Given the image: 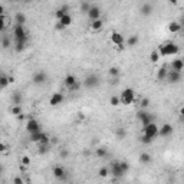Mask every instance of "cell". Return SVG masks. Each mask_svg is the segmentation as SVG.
I'll use <instances>...</instances> for the list:
<instances>
[{"instance_id": "obj_1", "label": "cell", "mask_w": 184, "mask_h": 184, "mask_svg": "<svg viewBox=\"0 0 184 184\" xmlns=\"http://www.w3.org/2000/svg\"><path fill=\"white\" fill-rule=\"evenodd\" d=\"M157 51L160 53V56H175L180 52V47L173 42H164L158 45Z\"/></svg>"}, {"instance_id": "obj_2", "label": "cell", "mask_w": 184, "mask_h": 184, "mask_svg": "<svg viewBox=\"0 0 184 184\" xmlns=\"http://www.w3.org/2000/svg\"><path fill=\"white\" fill-rule=\"evenodd\" d=\"M137 119L142 124V127H147L151 122H154V115L150 114L147 109H140L137 112Z\"/></svg>"}, {"instance_id": "obj_3", "label": "cell", "mask_w": 184, "mask_h": 184, "mask_svg": "<svg viewBox=\"0 0 184 184\" xmlns=\"http://www.w3.org/2000/svg\"><path fill=\"white\" fill-rule=\"evenodd\" d=\"M119 98H121V104L131 105L132 102L135 101V91L131 89V88H125V89L121 92Z\"/></svg>"}, {"instance_id": "obj_4", "label": "cell", "mask_w": 184, "mask_h": 184, "mask_svg": "<svg viewBox=\"0 0 184 184\" xmlns=\"http://www.w3.org/2000/svg\"><path fill=\"white\" fill-rule=\"evenodd\" d=\"M158 132H160V128H158V125L156 122H151L147 127H142V134L147 135V137H150L151 140H156L158 137Z\"/></svg>"}, {"instance_id": "obj_5", "label": "cell", "mask_w": 184, "mask_h": 184, "mask_svg": "<svg viewBox=\"0 0 184 184\" xmlns=\"http://www.w3.org/2000/svg\"><path fill=\"white\" fill-rule=\"evenodd\" d=\"M52 173H53V177L58 178L59 181H65V180H68V175H69V173H68L62 165H55Z\"/></svg>"}, {"instance_id": "obj_6", "label": "cell", "mask_w": 184, "mask_h": 184, "mask_svg": "<svg viewBox=\"0 0 184 184\" xmlns=\"http://www.w3.org/2000/svg\"><path fill=\"white\" fill-rule=\"evenodd\" d=\"M26 131L29 134H35V132L42 131V127H40V122H39L36 118H30L26 122Z\"/></svg>"}, {"instance_id": "obj_7", "label": "cell", "mask_w": 184, "mask_h": 184, "mask_svg": "<svg viewBox=\"0 0 184 184\" xmlns=\"http://www.w3.org/2000/svg\"><path fill=\"white\" fill-rule=\"evenodd\" d=\"M109 171H111V174H112L115 178H121V177L125 175V173H124L119 161H112V164H111V170Z\"/></svg>"}, {"instance_id": "obj_8", "label": "cell", "mask_w": 184, "mask_h": 184, "mask_svg": "<svg viewBox=\"0 0 184 184\" xmlns=\"http://www.w3.org/2000/svg\"><path fill=\"white\" fill-rule=\"evenodd\" d=\"M84 85L86 88H96L99 85V76L95 75V73H89V75L86 76L85 79H84Z\"/></svg>"}, {"instance_id": "obj_9", "label": "cell", "mask_w": 184, "mask_h": 184, "mask_svg": "<svg viewBox=\"0 0 184 184\" xmlns=\"http://www.w3.org/2000/svg\"><path fill=\"white\" fill-rule=\"evenodd\" d=\"M111 42L115 46H118V49H122L124 43H125V39H124V36L119 32H112L111 33Z\"/></svg>"}, {"instance_id": "obj_10", "label": "cell", "mask_w": 184, "mask_h": 184, "mask_svg": "<svg viewBox=\"0 0 184 184\" xmlns=\"http://www.w3.org/2000/svg\"><path fill=\"white\" fill-rule=\"evenodd\" d=\"M63 99H65V96H63L62 92H55V94H52V96L49 98V105H51V107H58V105H61L62 102H63Z\"/></svg>"}, {"instance_id": "obj_11", "label": "cell", "mask_w": 184, "mask_h": 184, "mask_svg": "<svg viewBox=\"0 0 184 184\" xmlns=\"http://www.w3.org/2000/svg\"><path fill=\"white\" fill-rule=\"evenodd\" d=\"M174 132V128H173V125L171 124H164V125H161L160 128V132H158V137H170L171 134Z\"/></svg>"}, {"instance_id": "obj_12", "label": "cell", "mask_w": 184, "mask_h": 184, "mask_svg": "<svg viewBox=\"0 0 184 184\" xmlns=\"http://www.w3.org/2000/svg\"><path fill=\"white\" fill-rule=\"evenodd\" d=\"M88 17L91 19V22L101 19V7H99V6H92L91 10L88 12Z\"/></svg>"}, {"instance_id": "obj_13", "label": "cell", "mask_w": 184, "mask_h": 184, "mask_svg": "<svg viewBox=\"0 0 184 184\" xmlns=\"http://www.w3.org/2000/svg\"><path fill=\"white\" fill-rule=\"evenodd\" d=\"M181 73L180 72H175V71H168V73H167V81L170 82V84H178L180 81H181Z\"/></svg>"}, {"instance_id": "obj_14", "label": "cell", "mask_w": 184, "mask_h": 184, "mask_svg": "<svg viewBox=\"0 0 184 184\" xmlns=\"http://www.w3.org/2000/svg\"><path fill=\"white\" fill-rule=\"evenodd\" d=\"M46 81H47V75L45 72H36L33 75V84L35 85H43Z\"/></svg>"}, {"instance_id": "obj_15", "label": "cell", "mask_w": 184, "mask_h": 184, "mask_svg": "<svg viewBox=\"0 0 184 184\" xmlns=\"http://www.w3.org/2000/svg\"><path fill=\"white\" fill-rule=\"evenodd\" d=\"M78 82H79V81H78V78H76L75 75H72V73H69V75H66V76H65V79H63V84H65L66 89H69L71 86L76 85Z\"/></svg>"}, {"instance_id": "obj_16", "label": "cell", "mask_w": 184, "mask_h": 184, "mask_svg": "<svg viewBox=\"0 0 184 184\" xmlns=\"http://www.w3.org/2000/svg\"><path fill=\"white\" fill-rule=\"evenodd\" d=\"M171 71H175V72H183L184 69V61L183 59H174V61L171 62Z\"/></svg>"}, {"instance_id": "obj_17", "label": "cell", "mask_w": 184, "mask_h": 184, "mask_svg": "<svg viewBox=\"0 0 184 184\" xmlns=\"http://www.w3.org/2000/svg\"><path fill=\"white\" fill-rule=\"evenodd\" d=\"M66 14H69V6H62V7H59V9L55 12V17H56V20L59 22V20L63 17V16H66Z\"/></svg>"}, {"instance_id": "obj_18", "label": "cell", "mask_w": 184, "mask_h": 184, "mask_svg": "<svg viewBox=\"0 0 184 184\" xmlns=\"http://www.w3.org/2000/svg\"><path fill=\"white\" fill-rule=\"evenodd\" d=\"M10 101H12V105H20L22 101H23V96H22V94L19 91H14V92H12Z\"/></svg>"}, {"instance_id": "obj_19", "label": "cell", "mask_w": 184, "mask_h": 184, "mask_svg": "<svg viewBox=\"0 0 184 184\" xmlns=\"http://www.w3.org/2000/svg\"><path fill=\"white\" fill-rule=\"evenodd\" d=\"M91 30L92 32H99L101 29L104 28V20L102 19H98V20H94V22H91Z\"/></svg>"}, {"instance_id": "obj_20", "label": "cell", "mask_w": 184, "mask_h": 184, "mask_svg": "<svg viewBox=\"0 0 184 184\" xmlns=\"http://www.w3.org/2000/svg\"><path fill=\"white\" fill-rule=\"evenodd\" d=\"M152 9H154V6H152L151 3H144V5L141 6L140 12H141L142 16H150V14L152 13Z\"/></svg>"}, {"instance_id": "obj_21", "label": "cell", "mask_w": 184, "mask_h": 184, "mask_svg": "<svg viewBox=\"0 0 184 184\" xmlns=\"http://www.w3.org/2000/svg\"><path fill=\"white\" fill-rule=\"evenodd\" d=\"M26 23V14L23 12H17V13L14 14V24H22L24 26Z\"/></svg>"}, {"instance_id": "obj_22", "label": "cell", "mask_w": 184, "mask_h": 184, "mask_svg": "<svg viewBox=\"0 0 184 184\" xmlns=\"http://www.w3.org/2000/svg\"><path fill=\"white\" fill-rule=\"evenodd\" d=\"M181 23H178V22H171L170 24H168V32L171 33H178L181 32Z\"/></svg>"}, {"instance_id": "obj_23", "label": "cell", "mask_w": 184, "mask_h": 184, "mask_svg": "<svg viewBox=\"0 0 184 184\" xmlns=\"http://www.w3.org/2000/svg\"><path fill=\"white\" fill-rule=\"evenodd\" d=\"M167 73H168V69H167L165 66L160 68V69L157 71V79H158V81H164V79H167Z\"/></svg>"}, {"instance_id": "obj_24", "label": "cell", "mask_w": 184, "mask_h": 184, "mask_svg": "<svg viewBox=\"0 0 184 184\" xmlns=\"http://www.w3.org/2000/svg\"><path fill=\"white\" fill-rule=\"evenodd\" d=\"M59 23H61L65 29L69 28V26L72 24V16H71V14H66V16H63V17L59 20Z\"/></svg>"}, {"instance_id": "obj_25", "label": "cell", "mask_w": 184, "mask_h": 184, "mask_svg": "<svg viewBox=\"0 0 184 184\" xmlns=\"http://www.w3.org/2000/svg\"><path fill=\"white\" fill-rule=\"evenodd\" d=\"M43 135H45V132L43 131H39V132H35V134H30V141L32 142H40L42 141V138Z\"/></svg>"}, {"instance_id": "obj_26", "label": "cell", "mask_w": 184, "mask_h": 184, "mask_svg": "<svg viewBox=\"0 0 184 184\" xmlns=\"http://www.w3.org/2000/svg\"><path fill=\"white\" fill-rule=\"evenodd\" d=\"M109 76L112 78V79H118V76H119V68L118 66H111L109 68V71H108Z\"/></svg>"}, {"instance_id": "obj_27", "label": "cell", "mask_w": 184, "mask_h": 184, "mask_svg": "<svg viewBox=\"0 0 184 184\" xmlns=\"http://www.w3.org/2000/svg\"><path fill=\"white\" fill-rule=\"evenodd\" d=\"M9 84H10V76H7L6 73H2V75H0V86L5 89Z\"/></svg>"}, {"instance_id": "obj_28", "label": "cell", "mask_w": 184, "mask_h": 184, "mask_svg": "<svg viewBox=\"0 0 184 184\" xmlns=\"http://www.w3.org/2000/svg\"><path fill=\"white\" fill-rule=\"evenodd\" d=\"M2 46H3V49H9V47L12 46V39H10L7 35H3V36H2Z\"/></svg>"}, {"instance_id": "obj_29", "label": "cell", "mask_w": 184, "mask_h": 184, "mask_svg": "<svg viewBox=\"0 0 184 184\" xmlns=\"http://www.w3.org/2000/svg\"><path fill=\"white\" fill-rule=\"evenodd\" d=\"M10 114L14 115V117H19L20 114H23V109L20 105H12V108H10Z\"/></svg>"}, {"instance_id": "obj_30", "label": "cell", "mask_w": 184, "mask_h": 184, "mask_svg": "<svg viewBox=\"0 0 184 184\" xmlns=\"http://www.w3.org/2000/svg\"><path fill=\"white\" fill-rule=\"evenodd\" d=\"M152 160V157L148 154V152H142L141 156H140V161H141V164H150Z\"/></svg>"}, {"instance_id": "obj_31", "label": "cell", "mask_w": 184, "mask_h": 184, "mask_svg": "<svg viewBox=\"0 0 184 184\" xmlns=\"http://www.w3.org/2000/svg\"><path fill=\"white\" fill-rule=\"evenodd\" d=\"M138 40H140V38H138V35H134V36H130V38L127 39V46L132 47V46H135L138 43Z\"/></svg>"}, {"instance_id": "obj_32", "label": "cell", "mask_w": 184, "mask_h": 184, "mask_svg": "<svg viewBox=\"0 0 184 184\" xmlns=\"http://www.w3.org/2000/svg\"><path fill=\"white\" fill-rule=\"evenodd\" d=\"M95 154H96V157H99V158H105V157L108 156V151H107V148H104V147H99V148H96Z\"/></svg>"}, {"instance_id": "obj_33", "label": "cell", "mask_w": 184, "mask_h": 184, "mask_svg": "<svg viewBox=\"0 0 184 184\" xmlns=\"http://www.w3.org/2000/svg\"><path fill=\"white\" fill-rule=\"evenodd\" d=\"M51 148V144H38V152L39 154H46Z\"/></svg>"}, {"instance_id": "obj_34", "label": "cell", "mask_w": 184, "mask_h": 184, "mask_svg": "<svg viewBox=\"0 0 184 184\" xmlns=\"http://www.w3.org/2000/svg\"><path fill=\"white\" fill-rule=\"evenodd\" d=\"M160 53H158V51H152L151 53H150V61L152 62V63H156V62H158V59H160Z\"/></svg>"}, {"instance_id": "obj_35", "label": "cell", "mask_w": 184, "mask_h": 184, "mask_svg": "<svg viewBox=\"0 0 184 184\" xmlns=\"http://www.w3.org/2000/svg\"><path fill=\"white\" fill-rule=\"evenodd\" d=\"M115 135L119 138V140H122V138H125V135H127V131L124 130V128L118 127L117 130H115Z\"/></svg>"}, {"instance_id": "obj_36", "label": "cell", "mask_w": 184, "mask_h": 184, "mask_svg": "<svg viewBox=\"0 0 184 184\" xmlns=\"http://www.w3.org/2000/svg\"><path fill=\"white\" fill-rule=\"evenodd\" d=\"M91 7H92V5L86 3V2H82V3H81V6H79L81 12H84V13H86V14H88V12L91 10Z\"/></svg>"}, {"instance_id": "obj_37", "label": "cell", "mask_w": 184, "mask_h": 184, "mask_svg": "<svg viewBox=\"0 0 184 184\" xmlns=\"http://www.w3.org/2000/svg\"><path fill=\"white\" fill-rule=\"evenodd\" d=\"M109 104L112 105V107H118V105L121 104V98H119V96H115V95H112V96L109 98Z\"/></svg>"}, {"instance_id": "obj_38", "label": "cell", "mask_w": 184, "mask_h": 184, "mask_svg": "<svg viewBox=\"0 0 184 184\" xmlns=\"http://www.w3.org/2000/svg\"><path fill=\"white\" fill-rule=\"evenodd\" d=\"M109 173H111V171H109L107 167H101V168L98 170V175H99V177H104V178L109 174Z\"/></svg>"}, {"instance_id": "obj_39", "label": "cell", "mask_w": 184, "mask_h": 184, "mask_svg": "<svg viewBox=\"0 0 184 184\" xmlns=\"http://www.w3.org/2000/svg\"><path fill=\"white\" fill-rule=\"evenodd\" d=\"M140 141H141L142 144H145V145H150V144H151L154 140H151L150 137H147V135H144V134H142L141 137H140Z\"/></svg>"}, {"instance_id": "obj_40", "label": "cell", "mask_w": 184, "mask_h": 184, "mask_svg": "<svg viewBox=\"0 0 184 184\" xmlns=\"http://www.w3.org/2000/svg\"><path fill=\"white\" fill-rule=\"evenodd\" d=\"M140 105H141V109H147L148 107H150V99H148V98H142L141 101H140Z\"/></svg>"}, {"instance_id": "obj_41", "label": "cell", "mask_w": 184, "mask_h": 184, "mask_svg": "<svg viewBox=\"0 0 184 184\" xmlns=\"http://www.w3.org/2000/svg\"><path fill=\"white\" fill-rule=\"evenodd\" d=\"M20 164L24 165V167H28V165L30 164V158H29L28 156H23L22 158H20Z\"/></svg>"}, {"instance_id": "obj_42", "label": "cell", "mask_w": 184, "mask_h": 184, "mask_svg": "<svg viewBox=\"0 0 184 184\" xmlns=\"http://www.w3.org/2000/svg\"><path fill=\"white\" fill-rule=\"evenodd\" d=\"M121 163V167H122V170H124V173L127 174L128 171H130V164H128L127 161H119Z\"/></svg>"}, {"instance_id": "obj_43", "label": "cell", "mask_w": 184, "mask_h": 184, "mask_svg": "<svg viewBox=\"0 0 184 184\" xmlns=\"http://www.w3.org/2000/svg\"><path fill=\"white\" fill-rule=\"evenodd\" d=\"M13 184H26V181H24L22 177H19V175H16L13 178Z\"/></svg>"}, {"instance_id": "obj_44", "label": "cell", "mask_w": 184, "mask_h": 184, "mask_svg": "<svg viewBox=\"0 0 184 184\" xmlns=\"http://www.w3.org/2000/svg\"><path fill=\"white\" fill-rule=\"evenodd\" d=\"M79 88H81V82H78V84H76V85H73V86H71V88H69V92H76V91H79Z\"/></svg>"}, {"instance_id": "obj_45", "label": "cell", "mask_w": 184, "mask_h": 184, "mask_svg": "<svg viewBox=\"0 0 184 184\" xmlns=\"http://www.w3.org/2000/svg\"><path fill=\"white\" fill-rule=\"evenodd\" d=\"M61 157H62V158H68V157H69V150H62V151H61Z\"/></svg>"}, {"instance_id": "obj_46", "label": "cell", "mask_w": 184, "mask_h": 184, "mask_svg": "<svg viewBox=\"0 0 184 184\" xmlns=\"http://www.w3.org/2000/svg\"><path fill=\"white\" fill-rule=\"evenodd\" d=\"M55 29H56V30H63V29H65V28H63V26H62V24L59 23V22H58V23L55 24Z\"/></svg>"}, {"instance_id": "obj_47", "label": "cell", "mask_w": 184, "mask_h": 184, "mask_svg": "<svg viewBox=\"0 0 184 184\" xmlns=\"http://www.w3.org/2000/svg\"><path fill=\"white\" fill-rule=\"evenodd\" d=\"M85 119V115L84 114H78V121H84Z\"/></svg>"}, {"instance_id": "obj_48", "label": "cell", "mask_w": 184, "mask_h": 184, "mask_svg": "<svg viewBox=\"0 0 184 184\" xmlns=\"http://www.w3.org/2000/svg\"><path fill=\"white\" fill-rule=\"evenodd\" d=\"M0 150H2V151H6V144H5V142H2V144H0Z\"/></svg>"}, {"instance_id": "obj_49", "label": "cell", "mask_w": 184, "mask_h": 184, "mask_svg": "<svg viewBox=\"0 0 184 184\" xmlns=\"http://www.w3.org/2000/svg\"><path fill=\"white\" fill-rule=\"evenodd\" d=\"M26 118V115H24V114H20L19 117H17V119H19V121H22V119H24Z\"/></svg>"}, {"instance_id": "obj_50", "label": "cell", "mask_w": 184, "mask_h": 184, "mask_svg": "<svg viewBox=\"0 0 184 184\" xmlns=\"http://www.w3.org/2000/svg\"><path fill=\"white\" fill-rule=\"evenodd\" d=\"M180 115H181V117H184V107L180 109Z\"/></svg>"}, {"instance_id": "obj_51", "label": "cell", "mask_w": 184, "mask_h": 184, "mask_svg": "<svg viewBox=\"0 0 184 184\" xmlns=\"http://www.w3.org/2000/svg\"><path fill=\"white\" fill-rule=\"evenodd\" d=\"M181 28H183V29H181V32H184V20L181 22Z\"/></svg>"}, {"instance_id": "obj_52", "label": "cell", "mask_w": 184, "mask_h": 184, "mask_svg": "<svg viewBox=\"0 0 184 184\" xmlns=\"http://www.w3.org/2000/svg\"><path fill=\"white\" fill-rule=\"evenodd\" d=\"M26 184H32V183H30V181H26Z\"/></svg>"}]
</instances>
